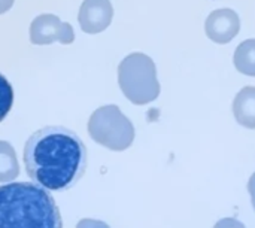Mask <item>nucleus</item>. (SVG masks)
Returning a JSON list of instances; mask_svg holds the SVG:
<instances>
[{
	"label": "nucleus",
	"mask_w": 255,
	"mask_h": 228,
	"mask_svg": "<svg viewBox=\"0 0 255 228\" xmlns=\"http://www.w3.org/2000/svg\"><path fill=\"white\" fill-rule=\"evenodd\" d=\"M248 191H250L251 203H253V208H254V211H255V172L253 173V176L250 178V182H248Z\"/></svg>",
	"instance_id": "14"
},
{
	"label": "nucleus",
	"mask_w": 255,
	"mask_h": 228,
	"mask_svg": "<svg viewBox=\"0 0 255 228\" xmlns=\"http://www.w3.org/2000/svg\"><path fill=\"white\" fill-rule=\"evenodd\" d=\"M30 40L34 45H49L52 42L72 43L75 31L69 22L61 21L57 15L42 13L31 21Z\"/></svg>",
	"instance_id": "5"
},
{
	"label": "nucleus",
	"mask_w": 255,
	"mask_h": 228,
	"mask_svg": "<svg viewBox=\"0 0 255 228\" xmlns=\"http://www.w3.org/2000/svg\"><path fill=\"white\" fill-rule=\"evenodd\" d=\"M76 228H111L106 223L103 221H99V220H91V218H85V220H81Z\"/></svg>",
	"instance_id": "12"
},
{
	"label": "nucleus",
	"mask_w": 255,
	"mask_h": 228,
	"mask_svg": "<svg viewBox=\"0 0 255 228\" xmlns=\"http://www.w3.org/2000/svg\"><path fill=\"white\" fill-rule=\"evenodd\" d=\"M0 228H63V221L49 191L12 182L0 187Z\"/></svg>",
	"instance_id": "2"
},
{
	"label": "nucleus",
	"mask_w": 255,
	"mask_h": 228,
	"mask_svg": "<svg viewBox=\"0 0 255 228\" xmlns=\"http://www.w3.org/2000/svg\"><path fill=\"white\" fill-rule=\"evenodd\" d=\"M241 28V19L239 15L230 9L223 7L214 10L205 22V31L211 40L215 43H229L236 37Z\"/></svg>",
	"instance_id": "6"
},
{
	"label": "nucleus",
	"mask_w": 255,
	"mask_h": 228,
	"mask_svg": "<svg viewBox=\"0 0 255 228\" xmlns=\"http://www.w3.org/2000/svg\"><path fill=\"white\" fill-rule=\"evenodd\" d=\"M88 133L94 142L111 151H126L134 140V125L115 105L102 106L91 114Z\"/></svg>",
	"instance_id": "4"
},
{
	"label": "nucleus",
	"mask_w": 255,
	"mask_h": 228,
	"mask_svg": "<svg viewBox=\"0 0 255 228\" xmlns=\"http://www.w3.org/2000/svg\"><path fill=\"white\" fill-rule=\"evenodd\" d=\"M214 228H247L241 221H238L236 218H223L220 220Z\"/></svg>",
	"instance_id": "13"
},
{
	"label": "nucleus",
	"mask_w": 255,
	"mask_h": 228,
	"mask_svg": "<svg viewBox=\"0 0 255 228\" xmlns=\"http://www.w3.org/2000/svg\"><path fill=\"white\" fill-rule=\"evenodd\" d=\"M114 16V7L109 0H84L79 9L78 21L88 34H97L109 27Z\"/></svg>",
	"instance_id": "7"
},
{
	"label": "nucleus",
	"mask_w": 255,
	"mask_h": 228,
	"mask_svg": "<svg viewBox=\"0 0 255 228\" xmlns=\"http://www.w3.org/2000/svg\"><path fill=\"white\" fill-rule=\"evenodd\" d=\"M118 84L124 96L134 105H148L160 96L157 67L143 52H133L120 63Z\"/></svg>",
	"instance_id": "3"
},
{
	"label": "nucleus",
	"mask_w": 255,
	"mask_h": 228,
	"mask_svg": "<svg viewBox=\"0 0 255 228\" xmlns=\"http://www.w3.org/2000/svg\"><path fill=\"white\" fill-rule=\"evenodd\" d=\"M13 105V90L9 81L0 75V122L7 116Z\"/></svg>",
	"instance_id": "11"
},
{
	"label": "nucleus",
	"mask_w": 255,
	"mask_h": 228,
	"mask_svg": "<svg viewBox=\"0 0 255 228\" xmlns=\"http://www.w3.org/2000/svg\"><path fill=\"white\" fill-rule=\"evenodd\" d=\"M233 61L241 73L247 76H255V39L244 40L236 48Z\"/></svg>",
	"instance_id": "10"
},
{
	"label": "nucleus",
	"mask_w": 255,
	"mask_h": 228,
	"mask_svg": "<svg viewBox=\"0 0 255 228\" xmlns=\"http://www.w3.org/2000/svg\"><path fill=\"white\" fill-rule=\"evenodd\" d=\"M13 4V0H0V13L7 12Z\"/></svg>",
	"instance_id": "15"
},
{
	"label": "nucleus",
	"mask_w": 255,
	"mask_h": 228,
	"mask_svg": "<svg viewBox=\"0 0 255 228\" xmlns=\"http://www.w3.org/2000/svg\"><path fill=\"white\" fill-rule=\"evenodd\" d=\"M233 115L242 127L255 130V87H245L238 93L233 102Z\"/></svg>",
	"instance_id": "8"
},
{
	"label": "nucleus",
	"mask_w": 255,
	"mask_h": 228,
	"mask_svg": "<svg viewBox=\"0 0 255 228\" xmlns=\"http://www.w3.org/2000/svg\"><path fill=\"white\" fill-rule=\"evenodd\" d=\"M19 175V164L10 143L0 140V182H12Z\"/></svg>",
	"instance_id": "9"
},
{
	"label": "nucleus",
	"mask_w": 255,
	"mask_h": 228,
	"mask_svg": "<svg viewBox=\"0 0 255 228\" xmlns=\"http://www.w3.org/2000/svg\"><path fill=\"white\" fill-rule=\"evenodd\" d=\"M22 160L27 175L36 185L46 191H67L84 176L88 154L73 130L49 125L27 139Z\"/></svg>",
	"instance_id": "1"
}]
</instances>
